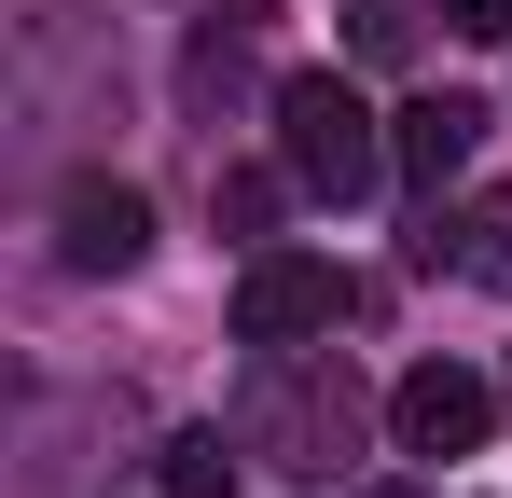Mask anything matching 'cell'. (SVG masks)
Returning <instances> with one entry per match:
<instances>
[{"mask_svg":"<svg viewBox=\"0 0 512 498\" xmlns=\"http://www.w3.org/2000/svg\"><path fill=\"white\" fill-rule=\"evenodd\" d=\"M277 166H291L319 208H360V194L388 180V139H374V111H360L333 70H305V83H277Z\"/></svg>","mask_w":512,"mask_h":498,"instance_id":"obj_1","label":"cell"},{"mask_svg":"<svg viewBox=\"0 0 512 498\" xmlns=\"http://www.w3.org/2000/svg\"><path fill=\"white\" fill-rule=\"evenodd\" d=\"M236 443H250V457H277V471H333L346 443H360V388H346L333 360H291V346H277V374L250 388Z\"/></svg>","mask_w":512,"mask_h":498,"instance_id":"obj_2","label":"cell"},{"mask_svg":"<svg viewBox=\"0 0 512 498\" xmlns=\"http://www.w3.org/2000/svg\"><path fill=\"white\" fill-rule=\"evenodd\" d=\"M388 429H402V457H471V443L499 429V388H485L471 360H416V374L388 388Z\"/></svg>","mask_w":512,"mask_h":498,"instance_id":"obj_3","label":"cell"},{"mask_svg":"<svg viewBox=\"0 0 512 498\" xmlns=\"http://www.w3.org/2000/svg\"><path fill=\"white\" fill-rule=\"evenodd\" d=\"M346 319V277L333 263H305V249H263L250 277H236V346H305V332Z\"/></svg>","mask_w":512,"mask_h":498,"instance_id":"obj_4","label":"cell"},{"mask_svg":"<svg viewBox=\"0 0 512 498\" xmlns=\"http://www.w3.org/2000/svg\"><path fill=\"white\" fill-rule=\"evenodd\" d=\"M56 249H70V277H125V263L153 249V208H139L125 180H70V208H56Z\"/></svg>","mask_w":512,"mask_h":498,"instance_id":"obj_5","label":"cell"},{"mask_svg":"<svg viewBox=\"0 0 512 498\" xmlns=\"http://www.w3.org/2000/svg\"><path fill=\"white\" fill-rule=\"evenodd\" d=\"M471 125H485L471 97H416V111L388 125V153H402V180H457V166H471Z\"/></svg>","mask_w":512,"mask_h":498,"instance_id":"obj_6","label":"cell"},{"mask_svg":"<svg viewBox=\"0 0 512 498\" xmlns=\"http://www.w3.org/2000/svg\"><path fill=\"white\" fill-rule=\"evenodd\" d=\"M222 471H236V457H222V429H180L153 485H167V498H222Z\"/></svg>","mask_w":512,"mask_h":498,"instance_id":"obj_7","label":"cell"},{"mask_svg":"<svg viewBox=\"0 0 512 498\" xmlns=\"http://www.w3.org/2000/svg\"><path fill=\"white\" fill-rule=\"evenodd\" d=\"M457 263H471L485 291H512V208H471V222H457Z\"/></svg>","mask_w":512,"mask_h":498,"instance_id":"obj_8","label":"cell"},{"mask_svg":"<svg viewBox=\"0 0 512 498\" xmlns=\"http://www.w3.org/2000/svg\"><path fill=\"white\" fill-rule=\"evenodd\" d=\"M443 28L457 42H512V0H443Z\"/></svg>","mask_w":512,"mask_h":498,"instance_id":"obj_9","label":"cell"},{"mask_svg":"<svg viewBox=\"0 0 512 498\" xmlns=\"http://www.w3.org/2000/svg\"><path fill=\"white\" fill-rule=\"evenodd\" d=\"M374 498H416V485H374Z\"/></svg>","mask_w":512,"mask_h":498,"instance_id":"obj_10","label":"cell"}]
</instances>
